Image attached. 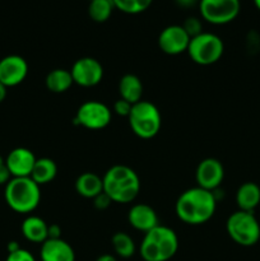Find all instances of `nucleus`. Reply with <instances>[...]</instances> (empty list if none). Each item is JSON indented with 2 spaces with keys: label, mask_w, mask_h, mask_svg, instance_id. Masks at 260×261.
Returning <instances> with one entry per match:
<instances>
[{
  "label": "nucleus",
  "mask_w": 260,
  "mask_h": 261,
  "mask_svg": "<svg viewBox=\"0 0 260 261\" xmlns=\"http://www.w3.org/2000/svg\"><path fill=\"white\" fill-rule=\"evenodd\" d=\"M75 191L86 199H94L103 193V181L97 173L84 172L75 180Z\"/></svg>",
  "instance_id": "obj_19"
},
{
  "label": "nucleus",
  "mask_w": 260,
  "mask_h": 261,
  "mask_svg": "<svg viewBox=\"0 0 260 261\" xmlns=\"http://www.w3.org/2000/svg\"><path fill=\"white\" fill-rule=\"evenodd\" d=\"M130 129L140 139H152L160 133L162 126V116L154 103L149 101H139L133 105L129 116Z\"/></svg>",
  "instance_id": "obj_5"
},
{
  "label": "nucleus",
  "mask_w": 260,
  "mask_h": 261,
  "mask_svg": "<svg viewBox=\"0 0 260 261\" xmlns=\"http://www.w3.org/2000/svg\"><path fill=\"white\" fill-rule=\"evenodd\" d=\"M199 2H200V0H176V3L183 8L195 7V5L199 4Z\"/></svg>",
  "instance_id": "obj_32"
},
{
  "label": "nucleus",
  "mask_w": 260,
  "mask_h": 261,
  "mask_svg": "<svg viewBox=\"0 0 260 261\" xmlns=\"http://www.w3.org/2000/svg\"><path fill=\"white\" fill-rule=\"evenodd\" d=\"M12 178L13 177L10 175V171L8 168L7 162H5V160H3L0 157V185H7Z\"/></svg>",
  "instance_id": "obj_30"
},
{
  "label": "nucleus",
  "mask_w": 260,
  "mask_h": 261,
  "mask_svg": "<svg viewBox=\"0 0 260 261\" xmlns=\"http://www.w3.org/2000/svg\"><path fill=\"white\" fill-rule=\"evenodd\" d=\"M226 229L229 239L237 245L251 247L260 240V224L254 213L237 211L228 217Z\"/></svg>",
  "instance_id": "obj_6"
},
{
  "label": "nucleus",
  "mask_w": 260,
  "mask_h": 261,
  "mask_svg": "<svg viewBox=\"0 0 260 261\" xmlns=\"http://www.w3.org/2000/svg\"><path fill=\"white\" fill-rule=\"evenodd\" d=\"M178 250V237L172 228L158 224L144 233L140 256L144 261H168Z\"/></svg>",
  "instance_id": "obj_3"
},
{
  "label": "nucleus",
  "mask_w": 260,
  "mask_h": 261,
  "mask_svg": "<svg viewBox=\"0 0 260 261\" xmlns=\"http://www.w3.org/2000/svg\"><path fill=\"white\" fill-rule=\"evenodd\" d=\"M181 25L186 31V33L190 36V38L195 37L203 32V24L198 17H188Z\"/></svg>",
  "instance_id": "obj_26"
},
{
  "label": "nucleus",
  "mask_w": 260,
  "mask_h": 261,
  "mask_svg": "<svg viewBox=\"0 0 260 261\" xmlns=\"http://www.w3.org/2000/svg\"><path fill=\"white\" fill-rule=\"evenodd\" d=\"M70 74L74 84L84 88H91L101 83L103 78V66L97 59L84 56L73 64Z\"/></svg>",
  "instance_id": "obj_10"
},
{
  "label": "nucleus",
  "mask_w": 260,
  "mask_h": 261,
  "mask_svg": "<svg viewBox=\"0 0 260 261\" xmlns=\"http://www.w3.org/2000/svg\"><path fill=\"white\" fill-rule=\"evenodd\" d=\"M236 203L239 211L254 213L260 204V188L255 182H245L237 189Z\"/></svg>",
  "instance_id": "obj_18"
},
{
  "label": "nucleus",
  "mask_w": 260,
  "mask_h": 261,
  "mask_svg": "<svg viewBox=\"0 0 260 261\" xmlns=\"http://www.w3.org/2000/svg\"><path fill=\"white\" fill-rule=\"evenodd\" d=\"M48 239H61V228L58 224H48Z\"/></svg>",
  "instance_id": "obj_31"
},
{
  "label": "nucleus",
  "mask_w": 260,
  "mask_h": 261,
  "mask_svg": "<svg viewBox=\"0 0 260 261\" xmlns=\"http://www.w3.org/2000/svg\"><path fill=\"white\" fill-rule=\"evenodd\" d=\"M201 18L214 25L231 23L241 10L240 0H200L198 4Z\"/></svg>",
  "instance_id": "obj_8"
},
{
  "label": "nucleus",
  "mask_w": 260,
  "mask_h": 261,
  "mask_svg": "<svg viewBox=\"0 0 260 261\" xmlns=\"http://www.w3.org/2000/svg\"><path fill=\"white\" fill-rule=\"evenodd\" d=\"M28 75V64L19 55H8L0 60V83L7 88L22 83Z\"/></svg>",
  "instance_id": "obj_13"
},
{
  "label": "nucleus",
  "mask_w": 260,
  "mask_h": 261,
  "mask_svg": "<svg viewBox=\"0 0 260 261\" xmlns=\"http://www.w3.org/2000/svg\"><path fill=\"white\" fill-rule=\"evenodd\" d=\"M115 8L125 14H139L152 5L153 0H112Z\"/></svg>",
  "instance_id": "obj_25"
},
{
  "label": "nucleus",
  "mask_w": 260,
  "mask_h": 261,
  "mask_svg": "<svg viewBox=\"0 0 260 261\" xmlns=\"http://www.w3.org/2000/svg\"><path fill=\"white\" fill-rule=\"evenodd\" d=\"M18 249H20L19 247V245L17 244V242H9V245H8V252H13V251H15V250H18Z\"/></svg>",
  "instance_id": "obj_35"
},
{
  "label": "nucleus",
  "mask_w": 260,
  "mask_h": 261,
  "mask_svg": "<svg viewBox=\"0 0 260 261\" xmlns=\"http://www.w3.org/2000/svg\"><path fill=\"white\" fill-rule=\"evenodd\" d=\"M46 88L53 93H65L74 84L70 70L58 68L51 70L45 79Z\"/></svg>",
  "instance_id": "obj_22"
},
{
  "label": "nucleus",
  "mask_w": 260,
  "mask_h": 261,
  "mask_svg": "<svg viewBox=\"0 0 260 261\" xmlns=\"http://www.w3.org/2000/svg\"><path fill=\"white\" fill-rule=\"evenodd\" d=\"M112 112L99 101H87L79 106L75 115L76 124L88 130H102L111 122Z\"/></svg>",
  "instance_id": "obj_9"
},
{
  "label": "nucleus",
  "mask_w": 260,
  "mask_h": 261,
  "mask_svg": "<svg viewBox=\"0 0 260 261\" xmlns=\"http://www.w3.org/2000/svg\"><path fill=\"white\" fill-rule=\"evenodd\" d=\"M111 199H110L105 193H101L99 195H97L96 198L93 199L94 208L98 209V211H105V209H107L111 205Z\"/></svg>",
  "instance_id": "obj_29"
},
{
  "label": "nucleus",
  "mask_w": 260,
  "mask_h": 261,
  "mask_svg": "<svg viewBox=\"0 0 260 261\" xmlns=\"http://www.w3.org/2000/svg\"><path fill=\"white\" fill-rule=\"evenodd\" d=\"M224 178V167L217 158H205L198 165L195 180L199 188L208 191H216Z\"/></svg>",
  "instance_id": "obj_12"
},
{
  "label": "nucleus",
  "mask_w": 260,
  "mask_h": 261,
  "mask_svg": "<svg viewBox=\"0 0 260 261\" xmlns=\"http://www.w3.org/2000/svg\"><path fill=\"white\" fill-rule=\"evenodd\" d=\"M56 175H58V166H56V163L51 158L42 157L36 160V163L33 166L32 173H31L30 177L38 186H41L54 181Z\"/></svg>",
  "instance_id": "obj_21"
},
{
  "label": "nucleus",
  "mask_w": 260,
  "mask_h": 261,
  "mask_svg": "<svg viewBox=\"0 0 260 261\" xmlns=\"http://www.w3.org/2000/svg\"><path fill=\"white\" fill-rule=\"evenodd\" d=\"M96 261H117V259H116V256H114V255L103 254V255H101V256L97 257Z\"/></svg>",
  "instance_id": "obj_33"
},
{
  "label": "nucleus",
  "mask_w": 260,
  "mask_h": 261,
  "mask_svg": "<svg viewBox=\"0 0 260 261\" xmlns=\"http://www.w3.org/2000/svg\"><path fill=\"white\" fill-rule=\"evenodd\" d=\"M132 107H133L132 103H129V102L125 101V99L119 98L114 103V112L116 115H119V116L127 117L129 116L130 111H132Z\"/></svg>",
  "instance_id": "obj_28"
},
{
  "label": "nucleus",
  "mask_w": 260,
  "mask_h": 261,
  "mask_svg": "<svg viewBox=\"0 0 260 261\" xmlns=\"http://www.w3.org/2000/svg\"><path fill=\"white\" fill-rule=\"evenodd\" d=\"M7 93H8V88L4 86V84L0 83V103L7 98Z\"/></svg>",
  "instance_id": "obj_34"
},
{
  "label": "nucleus",
  "mask_w": 260,
  "mask_h": 261,
  "mask_svg": "<svg viewBox=\"0 0 260 261\" xmlns=\"http://www.w3.org/2000/svg\"><path fill=\"white\" fill-rule=\"evenodd\" d=\"M217 198L213 191L199 186L188 189L176 200L175 212L177 218L189 226L206 223L216 213Z\"/></svg>",
  "instance_id": "obj_1"
},
{
  "label": "nucleus",
  "mask_w": 260,
  "mask_h": 261,
  "mask_svg": "<svg viewBox=\"0 0 260 261\" xmlns=\"http://www.w3.org/2000/svg\"><path fill=\"white\" fill-rule=\"evenodd\" d=\"M190 40V36L186 33L183 25L171 24L161 31L158 36V47L167 55H180L188 51Z\"/></svg>",
  "instance_id": "obj_11"
},
{
  "label": "nucleus",
  "mask_w": 260,
  "mask_h": 261,
  "mask_svg": "<svg viewBox=\"0 0 260 261\" xmlns=\"http://www.w3.org/2000/svg\"><path fill=\"white\" fill-rule=\"evenodd\" d=\"M41 261H75V252L63 239H47L41 244Z\"/></svg>",
  "instance_id": "obj_16"
},
{
  "label": "nucleus",
  "mask_w": 260,
  "mask_h": 261,
  "mask_svg": "<svg viewBox=\"0 0 260 261\" xmlns=\"http://www.w3.org/2000/svg\"><path fill=\"white\" fill-rule=\"evenodd\" d=\"M5 261H36V259L30 251L20 247V249L15 250V251L9 252Z\"/></svg>",
  "instance_id": "obj_27"
},
{
  "label": "nucleus",
  "mask_w": 260,
  "mask_h": 261,
  "mask_svg": "<svg viewBox=\"0 0 260 261\" xmlns=\"http://www.w3.org/2000/svg\"><path fill=\"white\" fill-rule=\"evenodd\" d=\"M36 160L37 158L32 150L24 147H18L10 150L8 157L5 158V162L12 177H30Z\"/></svg>",
  "instance_id": "obj_14"
},
{
  "label": "nucleus",
  "mask_w": 260,
  "mask_h": 261,
  "mask_svg": "<svg viewBox=\"0 0 260 261\" xmlns=\"http://www.w3.org/2000/svg\"><path fill=\"white\" fill-rule=\"evenodd\" d=\"M115 9L112 0H89L88 15L93 22L103 23L111 18Z\"/></svg>",
  "instance_id": "obj_23"
},
{
  "label": "nucleus",
  "mask_w": 260,
  "mask_h": 261,
  "mask_svg": "<svg viewBox=\"0 0 260 261\" xmlns=\"http://www.w3.org/2000/svg\"><path fill=\"white\" fill-rule=\"evenodd\" d=\"M119 93L120 98L132 105L142 101L143 83L139 76L135 74H125L119 82Z\"/></svg>",
  "instance_id": "obj_20"
},
{
  "label": "nucleus",
  "mask_w": 260,
  "mask_h": 261,
  "mask_svg": "<svg viewBox=\"0 0 260 261\" xmlns=\"http://www.w3.org/2000/svg\"><path fill=\"white\" fill-rule=\"evenodd\" d=\"M252 3H254L255 8H256L257 10H260V0H252Z\"/></svg>",
  "instance_id": "obj_36"
},
{
  "label": "nucleus",
  "mask_w": 260,
  "mask_h": 261,
  "mask_svg": "<svg viewBox=\"0 0 260 261\" xmlns=\"http://www.w3.org/2000/svg\"><path fill=\"white\" fill-rule=\"evenodd\" d=\"M127 221L134 229L147 233L160 224L154 209L148 204H134L127 213Z\"/></svg>",
  "instance_id": "obj_15"
},
{
  "label": "nucleus",
  "mask_w": 260,
  "mask_h": 261,
  "mask_svg": "<svg viewBox=\"0 0 260 261\" xmlns=\"http://www.w3.org/2000/svg\"><path fill=\"white\" fill-rule=\"evenodd\" d=\"M186 53L198 65H212L223 56L224 43L222 38L214 33L201 32L191 38Z\"/></svg>",
  "instance_id": "obj_7"
},
{
  "label": "nucleus",
  "mask_w": 260,
  "mask_h": 261,
  "mask_svg": "<svg viewBox=\"0 0 260 261\" xmlns=\"http://www.w3.org/2000/svg\"><path fill=\"white\" fill-rule=\"evenodd\" d=\"M102 181H103V193L111 199L112 203H132L140 193L139 176L127 166H112L106 171Z\"/></svg>",
  "instance_id": "obj_2"
},
{
  "label": "nucleus",
  "mask_w": 260,
  "mask_h": 261,
  "mask_svg": "<svg viewBox=\"0 0 260 261\" xmlns=\"http://www.w3.org/2000/svg\"><path fill=\"white\" fill-rule=\"evenodd\" d=\"M20 229L23 237L33 244H43L48 239V224L37 216H28Z\"/></svg>",
  "instance_id": "obj_17"
},
{
  "label": "nucleus",
  "mask_w": 260,
  "mask_h": 261,
  "mask_svg": "<svg viewBox=\"0 0 260 261\" xmlns=\"http://www.w3.org/2000/svg\"><path fill=\"white\" fill-rule=\"evenodd\" d=\"M112 247H114L115 254L122 259H129L135 254L134 240L126 233V232H116L111 239Z\"/></svg>",
  "instance_id": "obj_24"
},
{
  "label": "nucleus",
  "mask_w": 260,
  "mask_h": 261,
  "mask_svg": "<svg viewBox=\"0 0 260 261\" xmlns=\"http://www.w3.org/2000/svg\"><path fill=\"white\" fill-rule=\"evenodd\" d=\"M4 198L12 211L28 214L40 205L41 189L31 177H13L5 185Z\"/></svg>",
  "instance_id": "obj_4"
}]
</instances>
